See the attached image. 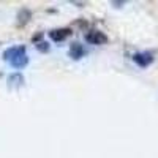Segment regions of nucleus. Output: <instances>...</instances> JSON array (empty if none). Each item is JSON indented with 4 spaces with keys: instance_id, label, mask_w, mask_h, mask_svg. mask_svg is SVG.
Here are the masks:
<instances>
[{
    "instance_id": "f257e3e1",
    "label": "nucleus",
    "mask_w": 158,
    "mask_h": 158,
    "mask_svg": "<svg viewBox=\"0 0 158 158\" xmlns=\"http://www.w3.org/2000/svg\"><path fill=\"white\" fill-rule=\"evenodd\" d=\"M5 62H8L13 68H24L29 63V56H27V49L24 46H13L5 51L3 54Z\"/></svg>"
},
{
    "instance_id": "f03ea898",
    "label": "nucleus",
    "mask_w": 158,
    "mask_h": 158,
    "mask_svg": "<svg viewBox=\"0 0 158 158\" xmlns=\"http://www.w3.org/2000/svg\"><path fill=\"white\" fill-rule=\"evenodd\" d=\"M133 60L139 65V67L146 68V67H149V65L153 62V54H152V52H138V54H135Z\"/></svg>"
},
{
    "instance_id": "7ed1b4c3",
    "label": "nucleus",
    "mask_w": 158,
    "mask_h": 158,
    "mask_svg": "<svg viewBox=\"0 0 158 158\" xmlns=\"http://www.w3.org/2000/svg\"><path fill=\"white\" fill-rule=\"evenodd\" d=\"M85 40L90 44H101V43H106V35H103L101 32H89L85 35Z\"/></svg>"
},
{
    "instance_id": "20e7f679",
    "label": "nucleus",
    "mask_w": 158,
    "mask_h": 158,
    "mask_svg": "<svg viewBox=\"0 0 158 158\" xmlns=\"http://www.w3.org/2000/svg\"><path fill=\"white\" fill-rule=\"evenodd\" d=\"M60 33H57V30H52L51 32V38L52 40H54V41H62V40H65V38H67L68 36V30H59Z\"/></svg>"
},
{
    "instance_id": "39448f33",
    "label": "nucleus",
    "mask_w": 158,
    "mask_h": 158,
    "mask_svg": "<svg viewBox=\"0 0 158 158\" xmlns=\"http://www.w3.org/2000/svg\"><path fill=\"white\" fill-rule=\"evenodd\" d=\"M82 48L81 46H79L77 43H74L73 46H71V49H70V54H71V57H74V59H79V57H81L82 56Z\"/></svg>"
}]
</instances>
